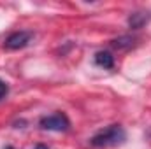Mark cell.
<instances>
[{
  "mask_svg": "<svg viewBox=\"0 0 151 149\" xmlns=\"http://www.w3.org/2000/svg\"><path fill=\"white\" fill-rule=\"evenodd\" d=\"M127 140V132L123 130L121 125H111L104 130H100L99 133H95L90 139V144L93 148H114L119 146Z\"/></svg>",
  "mask_w": 151,
  "mask_h": 149,
  "instance_id": "6da1fadb",
  "label": "cell"
},
{
  "mask_svg": "<svg viewBox=\"0 0 151 149\" xmlns=\"http://www.w3.org/2000/svg\"><path fill=\"white\" fill-rule=\"evenodd\" d=\"M39 126L47 132H67L70 126V121L63 112H56L51 116H44L39 121Z\"/></svg>",
  "mask_w": 151,
  "mask_h": 149,
  "instance_id": "7a4b0ae2",
  "label": "cell"
},
{
  "mask_svg": "<svg viewBox=\"0 0 151 149\" xmlns=\"http://www.w3.org/2000/svg\"><path fill=\"white\" fill-rule=\"evenodd\" d=\"M34 39V34L32 32H27V30H21V32H14L11 34L9 37L5 39L4 42V47L9 49V51H18V49H23L27 47Z\"/></svg>",
  "mask_w": 151,
  "mask_h": 149,
  "instance_id": "3957f363",
  "label": "cell"
},
{
  "mask_svg": "<svg viewBox=\"0 0 151 149\" xmlns=\"http://www.w3.org/2000/svg\"><path fill=\"white\" fill-rule=\"evenodd\" d=\"M150 19H151V14H148V12H134V14H130V18H128V25H130V28L139 30V28H142Z\"/></svg>",
  "mask_w": 151,
  "mask_h": 149,
  "instance_id": "277c9868",
  "label": "cell"
},
{
  "mask_svg": "<svg viewBox=\"0 0 151 149\" xmlns=\"http://www.w3.org/2000/svg\"><path fill=\"white\" fill-rule=\"evenodd\" d=\"M135 42H137V37H134V35H121V37L118 39H113L111 40V46H113L114 49H130V47H134L135 46Z\"/></svg>",
  "mask_w": 151,
  "mask_h": 149,
  "instance_id": "5b68a950",
  "label": "cell"
},
{
  "mask_svg": "<svg viewBox=\"0 0 151 149\" xmlns=\"http://www.w3.org/2000/svg\"><path fill=\"white\" fill-rule=\"evenodd\" d=\"M95 63L99 65V67H102V69H113L114 67V56L113 53H109V51H99L97 54H95Z\"/></svg>",
  "mask_w": 151,
  "mask_h": 149,
  "instance_id": "8992f818",
  "label": "cell"
},
{
  "mask_svg": "<svg viewBox=\"0 0 151 149\" xmlns=\"http://www.w3.org/2000/svg\"><path fill=\"white\" fill-rule=\"evenodd\" d=\"M7 91H9V88H7V84H5V82H4V81L0 79V100H2V98H4V97L7 95Z\"/></svg>",
  "mask_w": 151,
  "mask_h": 149,
  "instance_id": "52a82bcc",
  "label": "cell"
},
{
  "mask_svg": "<svg viewBox=\"0 0 151 149\" xmlns=\"http://www.w3.org/2000/svg\"><path fill=\"white\" fill-rule=\"evenodd\" d=\"M35 149H47V146H44V144H39Z\"/></svg>",
  "mask_w": 151,
  "mask_h": 149,
  "instance_id": "ba28073f",
  "label": "cell"
},
{
  "mask_svg": "<svg viewBox=\"0 0 151 149\" xmlns=\"http://www.w3.org/2000/svg\"><path fill=\"white\" fill-rule=\"evenodd\" d=\"M5 149H14V148H12V146H7V148H5Z\"/></svg>",
  "mask_w": 151,
  "mask_h": 149,
  "instance_id": "9c48e42d",
  "label": "cell"
}]
</instances>
